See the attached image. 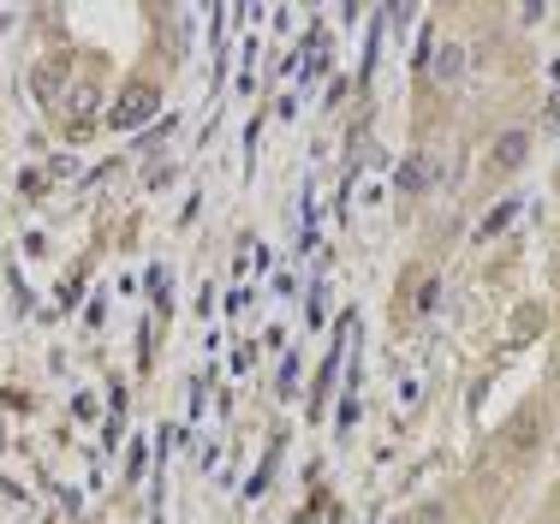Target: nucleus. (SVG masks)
Instances as JSON below:
<instances>
[{
  "label": "nucleus",
  "mask_w": 560,
  "mask_h": 524,
  "mask_svg": "<svg viewBox=\"0 0 560 524\" xmlns=\"http://www.w3.org/2000/svg\"><path fill=\"white\" fill-rule=\"evenodd\" d=\"M525 155H530V131H506V138L495 143V155H489V161H495L501 173H513Z\"/></svg>",
  "instance_id": "nucleus-1"
},
{
  "label": "nucleus",
  "mask_w": 560,
  "mask_h": 524,
  "mask_svg": "<svg viewBox=\"0 0 560 524\" xmlns=\"http://www.w3.org/2000/svg\"><path fill=\"white\" fill-rule=\"evenodd\" d=\"M150 107H155V96H150V90H131V96L114 107V126H131V119H143Z\"/></svg>",
  "instance_id": "nucleus-2"
},
{
  "label": "nucleus",
  "mask_w": 560,
  "mask_h": 524,
  "mask_svg": "<svg viewBox=\"0 0 560 524\" xmlns=\"http://www.w3.org/2000/svg\"><path fill=\"white\" fill-rule=\"evenodd\" d=\"M399 179H406V191H423V179H430V161H406V173H399Z\"/></svg>",
  "instance_id": "nucleus-3"
},
{
  "label": "nucleus",
  "mask_w": 560,
  "mask_h": 524,
  "mask_svg": "<svg viewBox=\"0 0 560 524\" xmlns=\"http://www.w3.org/2000/svg\"><path fill=\"white\" fill-rule=\"evenodd\" d=\"M506 221H513V203H501L495 214H489V221H483V238H489V233H501V226H506Z\"/></svg>",
  "instance_id": "nucleus-4"
},
{
  "label": "nucleus",
  "mask_w": 560,
  "mask_h": 524,
  "mask_svg": "<svg viewBox=\"0 0 560 524\" xmlns=\"http://www.w3.org/2000/svg\"><path fill=\"white\" fill-rule=\"evenodd\" d=\"M435 72H442V78H459V48H447V54H442V66H435Z\"/></svg>",
  "instance_id": "nucleus-5"
},
{
  "label": "nucleus",
  "mask_w": 560,
  "mask_h": 524,
  "mask_svg": "<svg viewBox=\"0 0 560 524\" xmlns=\"http://www.w3.org/2000/svg\"><path fill=\"white\" fill-rule=\"evenodd\" d=\"M549 119H560V96H555V102H549Z\"/></svg>",
  "instance_id": "nucleus-6"
}]
</instances>
